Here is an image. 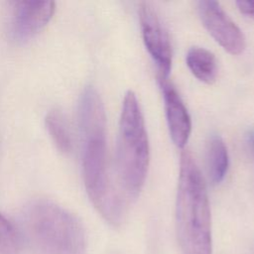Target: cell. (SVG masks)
I'll return each mask as SVG.
<instances>
[{"label": "cell", "instance_id": "6", "mask_svg": "<svg viewBox=\"0 0 254 254\" xmlns=\"http://www.w3.org/2000/svg\"><path fill=\"white\" fill-rule=\"evenodd\" d=\"M138 15L145 47L157 64L160 76L167 77L172 67V46L167 30L149 2L139 4Z\"/></svg>", "mask_w": 254, "mask_h": 254}, {"label": "cell", "instance_id": "7", "mask_svg": "<svg viewBox=\"0 0 254 254\" xmlns=\"http://www.w3.org/2000/svg\"><path fill=\"white\" fill-rule=\"evenodd\" d=\"M199 18L211 37L229 54L240 55L246 47L245 37L220 4L212 0L197 2Z\"/></svg>", "mask_w": 254, "mask_h": 254}, {"label": "cell", "instance_id": "2", "mask_svg": "<svg viewBox=\"0 0 254 254\" xmlns=\"http://www.w3.org/2000/svg\"><path fill=\"white\" fill-rule=\"evenodd\" d=\"M176 228L183 254H211V217L207 190L190 151L181 155Z\"/></svg>", "mask_w": 254, "mask_h": 254}, {"label": "cell", "instance_id": "1", "mask_svg": "<svg viewBox=\"0 0 254 254\" xmlns=\"http://www.w3.org/2000/svg\"><path fill=\"white\" fill-rule=\"evenodd\" d=\"M82 178L86 192L99 214L112 226L123 223L129 202L112 182L106 143V116L98 92L84 89L78 103Z\"/></svg>", "mask_w": 254, "mask_h": 254}, {"label": "cell", "instance_id": "8", "mask_svg": "<svg viewBox=\"0 0 254 254\" xmlns=\"http://www.w3.org/2000/svg\"><path fill=\"white\" fill-rule=\"evenodd\" d=\"M159 83L164 97L170 136L177 147L184 148L191 131L190 114L176 87L167 79V77L159 75Z\"/></svg>", "mask_w": 254, "mask_h": 254}, {"label": "cell", "instance_id": "4", "mask_svg": "<svg viewBox=\"0 0 254 254\" xmlns=\"http://www.w3.org/2000/svg\"><path fill=\"white\" fill-rule=\"evenodd\" d=\"M116 157L119 188L130 203L144 187L150 160L143 113L131 90L126 92L122 103Z\"/></svg>", "mask_w": 254, "mask_h": 254}, {"label": "cell", "instance_id": "10", "mask_svg": "<svg viewBox=\"0 0 254 254\" xmlns=\"http://www.w3.org/2000/svg\"><path fill=\"white\" fill-rule=\"evenodd\" d=\"M228 164V152L224 141L219 135H211L206 144V168L212 184L216 185L223 181Z\"/></svg>", "mask_w": 254, "mask_h": 254}, {"label": "cell", "instance_id": "11", "mask_svg": "<svg viewBox=\"0 0 254 254\" xmlns=\"http://www.w3.org/2000/svg\"><path fill=\"white\" fill-rule=\"evenodd\" d=\"M48 132L57 149L63 154H67L72 149V139L64 115L59 109L49 111L46 116Z\"/></svg>", "mask_w": 254, "mask_h": 254}, {"label": "cell", "instance_id": "13", "mask_svg": "<svg viewBox=\"0 0 254 254\" xmlns=\"http://www.w3.org/2000/svg\"><path fill=\"white\" fill-rule=\"evenodd\" d=\"M236 5L243 15H246L254 19V1L240 0L236 2Z\"/></svg>", "mask_w": 254, "mask_h": 254}, {"label": "cell", "instance_id": "9", "mask_svg": "<svg viewBox=\"0 0 254 254\" xmlns=\"http://www.w3.org/2000/svg\"><path fill=\"white\" fill-rule=\"evenodd\" d=\"M187 65L191 73L200 81L211 84L218 73L215 56L201 47H191L186 57Z\"/></svg>", "mask_w": 254, "mask_h": 254}, {"label": "cell", "instance_id": "3", "mask_svg": "<svg viewBox=\"0 0 254 254\" xmlns=\"http://www.w3.org/2000/svg\"><path fill=\"white\" fill-rule=\"evenodd\" d=\"M23 227L41 254H86V234L77 216L48 199H36L24 208Z\"/></svg>", "mask_w": 254, "mask_h": 254}, {"label": "cell", "instance_id": "14", "mask_svg": "<svg viewBox=\"0 0 254 254\" xmlns=\"http://www.w3.org/2000/svg\"><path fill=\"white\" fill-rule=\"evenodd\" d=\"M250 139H251V142H252V145L254 146V133L253 134H251V136H250Z\"/></svg>", "mask_w": 254, "mask_h": 254}, {"label": "cell", "instance_id": "5", "mask_svg": "<svg viewBox=\"0 0 254 254\" xmlns=\"http://www.w3.org/2000/svg\"><path fill=\"white\" fill-rule=\"evenodd\" d=\"M55 13L52 1L9 2L8 30L16 42H26L41 32Z\"/></svg>", "mask_w": 254, "mask_h": 254}, {"label": "cell", "instance_id": "12", "mask_svg": "<svg viewBox=\"0 0 254 254\" xmlns=\"http://www.w3.org/2000/svg\"><path fill=\"white\" fill-rule=\"evenodd\" d=\"M20 240L13 224L0 213V254H17Z\"/></svg>", "mask_w": 254, "mask_h": 254}]
</instances>
